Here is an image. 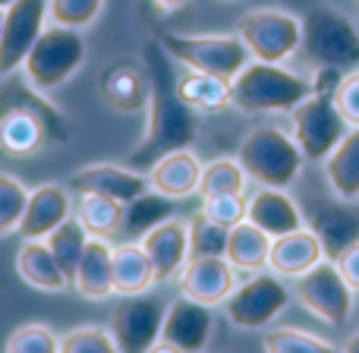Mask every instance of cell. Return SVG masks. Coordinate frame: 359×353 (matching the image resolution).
Here are the masks:
<instances>
[{
  "mask_svg": "<svg viewBox=\"0 0 359 353\" xmlns=\"http://www.w3.org/2000/svg\"><path fill=\"white\" fill-rule=\"evenodd\" d=\"M86 35L82 29H67V25L48 22L41 32V38L35 41L32 54L25 57L22 73L38 92H57L60 86H67L86 63Z\"/></svg>",
  "mask_w": 359,
  "mask_h": 353,
  "instance_id": "obj_5",
  "label": "cell"
},
{
  "mask_svg": "<svg viewBox=\"0 0 359 353\" xmlns=\"http://www.w3.org/2000/svg\"><path fill=\"white\" fill-rule=\"evenodd\" d=\"M145 353H183V350L174 347V344H168V341H158V344H151Z\"/></svg>",
  "mask_w": 359,
  "mask_h": 353,
  "instance_id": "obj_42",
  "label": "cell"
},
{
  "mask_svg": "<svg viewBox=\"0 0 359 353\" xmlns=\"http://www.w3.org/2000/svg\"><path fill=\"white\" fill-rule=\"evenodd\" d=\"M29 192L32 189H25L19 177L0 171V237H10L19 230L25 205H29Z\"/></svg>",
  "mask_w": 359,
  "mask_h": 353,
  "instance_id": "obj_33",
  "label": "cell"
},
{
  "mask_svg": "<svg viewBox=\"0 0 359 353\" xmlns=\"http://www.w3.org/2000/svg\"><path fill=\"white\" fill-rule=\"evenodd\" d=\"M359 199H318L306 221L322 240L325 259L337 262L350 246L359 243Z\"/></svg>",
  "mask_w": 359,
  "mask_h": 353,
  "instance_id": "obj_13",
  "label": "cell"
},
{
  "mask_svg": "<svg viewBox=\"0 0 359 353\" xmlns=\"http://www.w3.org/2000/svg\"><path fill=\"white\" fill-rule=\"evenodd\" d=\"M215 331V312L211 306H202L189 297H177L168 303V316H164L161 341L174 344L183 353H205Z\"/></svg>",
  "mask_w": 359,
  "mask_h": 353,
  "instance_id": "obj_17",
  "label": "cell"
},
{
  "mask_svg": "<svg viewBox=\"0 0 359 353\" xmlns=\"http://www.w3.org/2000/svg\"><path fill=\"white\" fill-rule=\"evenodd\" d=\"M158 6H161V10H168V13H174V10H183L186 4H189V0H155Z\"/></svg>",
  "mask_w": 359,
  "mask_h": 353,
  "instance_id": "obj_43",
  "label": "cell"
},
{
  "mask_svg": "<svg viewBox=\"0 0 359 353\" xmlns=\"http://www.w3.org/2000/svg\"><path fill=\"white\" fill-rule=\"evenodd\" d=\"M158 41L164 44L174 63L198 73H211L221 79H233L249 60V48L240 35H183V32H158Z\"/></svg>",
  "mask_w": 359,
  "mask_h": 353,
  "instance_id": "obj_6",
  "label": "cell"
},
{
  "mask_svg": "<svg viewBox=\"0 0 359 353\" xmlns=\"http://www.w3.org/2000/svg\"><path fill=\"white\" fill-rule=\"evenodd\" d=\"M233 79H221L211 73L186 69L177 76V92L196 114H221L233 107Z\"/></svg>",
  "mask_w": 359,
  "mask_h": 353,
  "instance_id": "obj_25",
  "label": "cell"
},
{
  "mask_svg": "<svg viewBox=\"0 0 359 353\" xmlns=\"http://www.w3.org/2000/svg\"><path fill=\"white\" fill-rule=\"evenodd\" d=\"M236 35L249 48L252 60L262 63H284L303 44V19H297L287 10L262 6L252 10L236 22Z\"/></svg>",
  "mask_w": 359,
  "mask_h": 353,
  "instance_id": "obj_8",
  "label": "cell"
},
{
  "mask_svg": "<svg viewBox=\"0 0 359 353\" xmlns=\"http://www.w3.org/2000/svg\"><path fill=\"white\" fill-rule=\"evenodd\" d=\"M202 215L230 230V227H236L240 221H246V196H211V199H202Z\"/></svg>",
  "mask_w": 359,
  "mask_h": 353,
  "instance_id": "obj_39",
  "label": "cell"
},
{
  "mask_svg": "<svg viewBox=\"0 0 359 353\" xmlns=\"http://www.w3.org/2000/svg\"><path fill=\"white\" fill-rule=\"evenodd\" d=\"M262 344H265V353H341L334 344L299 328H271L265 331Z\"/></svg>",
  "mask_w": 359,
  "mask_h": 353,
  "instance_id": "obj_35",
  "label": "cell"
},
{
  "mask_svg": "<svg viewBox=\"0 0 359 353\" xmlns=\"http://www.w3.org/2000/svg\"><path fill=\"white\" fill-rule=\"evenodd\" d=\"M233 107L243 114H290L316 88L312 79L287 69L284 63L249 60L233 76Z\"/></svg>",
  "mask_w": 359,
  "mask_h": 353,
  "instance_id": "obj_2",
  "label": "cell"
},
{
  "mask_svg": "<svg viewBox=\"0 0 359 353\" xmlns=\"http://www.w3.org/2000/svg\"><path fill=\"white\" fill-rule=\"evenodd\" d=\"M325 259V249H322V240L316 237L312 227H299L293 234H284V237H274L271 240V255H268V268L280 278H299L306 274L312 265Z\"/></svg>",
  "mask_w": 359,
  "mask_h": 353,
  "instance_id": "obj_22",
  "label": "cell"
},
{
  "mask_svg": "<svg viewBox=\"0 0 359 353\" xmlns=\"http://www.w3.org/2000/svg\"><path fill=\"white\" fill-rule=\"evenodd\" d=\"M69 189L76 196L82 192H95V196H107L114 202L126 205L133 199H139L142 192H149V174L145 171H136L130 164H86L79 168L73 177H69Z\"/></svg>",
  "mask_w": 359,
  "mask_h": 353,
  "instance_id": "obj_14",
  "label": "cell"
},
{
  "mask_svg": "<svg viewBox=\"0 0 359 353\" xmlns=\"http://www.w3.org/2000/svg\"><path fill=\"white\" fill-rule=\"evenodd\" d=\"M151 284H158V278L142 243L123 240L120 246H114V293L133 297V293L151 291Z\"/></svg>",
  "mask_w": 359,
  "mask_h": 353,
  "instance_id": "obj_26",
  "label": "cell"
},
{
  "mask_svg": "<svg viewBox=\"0 0 359 353\" xmlns=\"http://www.w3.org/2000/svg\"><path fill=\"white\" fill-rule=\"evenodd\" d=\"M236 161L243 164V171L252 183L287 189L303 174L306 158L299 152L293 133L280 130L274 124H262L243 136L240 149H236Z\"/></svg>",
  "mask_w": 359,
  "mask_h": 353,
  "instance_id": "obj_3",
  "label": "cell"
},
{
  "mask_svg": "<svg viewBox=\"0 0 359 353\" xmlns=\"http://www.w3.org/2000/svg\"><path fill=\"white\" fill-rule=\"evenodd\" d=\"M227 237L230 230L205 218L202 211L189 218V259H208V255L227 253Z\"/></svg>",
  "mask_w": 359,
  "mask_h": 353,
  "instance_id": "obj_34",
  "label": "cell"
},
{
  "mask_svg": "<svg viewBox=\"0 0 359 353\" xmlns=\"http://www.w3.org/2000/svg\"><path fill=\"white\" fill-rule=\"evenodd\" d=\"M4 353H60V338L41 322H25L6 338Z\"/></svg>",
  "mask_w": 359,
  "mask_h": 353,
  "instance_id": "obj_37",
  "label": "cell"
},
{
  "mask_svg": "<svg viewBox=\"0 0 359 353\" xmlns=\"http://www.w3.org/2000/svg\"><path fill=\"white\" fill-rule=\"evenodd\" d=\"M249 177L236 158H215L202 164V180H198V196H246Z\"/></svg>",
  "mask_w": 359,
  "mask_h": 353,
  "instance_id": "obj_31",
  "label": "cell"
},
{
  "mask_svg": "<svg viewBox=\"0 0 359 353\" xmlns=\"http://www.w3.org/2000/svg\"><path fill=\"white\" fill-rule=\"evenodd\" d=\"M0 32H4V6H0Z\"/></svg>",
  "mask_w": 359,
  "mask_h": 353,
  "instance_id": "obj_45",
  "label": "cell"
},
{
  "mask_svg": "<svg viewBox=\"0 0 359 353\" xmlns=\"http://www.w3.org/2000/svg\"><path fill=\"white\" fill-rule=\"evenodd\" d=\"M341 353H359V331H356L353 338H350L347 344H344V350H341Z\"/></svg>",
  "mask_w": 359,
  "mask_h": 353,
  "instance_id": "obj_44",
  "label": "cell"
},
{
  "mask_svg": "<svg viewBox=\"0 0 359 353\" xmlns=\"http://www.w3.org/2000/svg\"><path fill=\"white\" fill-rule=\"evenodd\" d=\"M353 287L344 281L337 262L322 259L306 274L293 278V297L306 306L316 319L328 325H347L353 316Z\"/></svg>",
  "mask_w": 359,
  "mask_h": 353,
  "instance_id": "obj_10",
  "label": "cell"
},
{
  "mask_svg": "<svg viewBox=\"0 0 359 353\" xmlns=\"http://www.w3.org/2000/svg\"><path fill=\"white\" fill-rule=\"evenodd\" d=\"M149 186L168 199H189L198 192V180H202V164L192 149H180L170 155L158 158L149 171Z\"/></svg>",
  "mask_w": 359,
  "mask_h": 353,
  "instance_id": "obj_21",
  "label": "cell"
},
{
  "mask_svg": "<svg viewBox=\"0 0 359 353\" xmlns=\"http://www.w3.org/2000/svg\"><path fill=\"white\" fill-rule=\"evenodd\" d=\"M299 51L316 69H334V73L347 76L359 69V29L341 10L316 6L303 19Z\"/></svg>",
  "mask_w": 359,
  "mask_h": 353,
  "instance_id": "obj_4",
  "label": "cell"
},
{
  "mask_svg": "<svg viewBox=\"0 0 359 353\" xmlns=\"http://www.w3.org/2000/svg\"><path fill=\"white\" fill-rule=\"evenodd\" d=\"M139 243L149 253L158 284H170V281L180 278V272L189 262V221L174 215L158 224L155 230H149Z\"/></svg>",
  "mask_w": 359,
  "mask_h": 353,
  "instance_id": "obj_16",
  "label": "cell"
},
{
  "mask_svg": "<svg viewBox=\"0 0 359 353\" xmlns=\"http://www.w3.org/2000/svg\"><path fill=\"white\" fill-rule=\"evenodd\" d=\"M16 274L29 287L44 291V293H60V291H67V287H73L67 272H63L60 262H57V255L50 253V246L44 240H25L22 246H19Z\"/></svg>",
  "mask_w": 359,
  "mask_h": 353,
  "instance_id": "obj_23",
  "label": "cell"
},
{
  "mask_svg": "<svg viewBox=\"0 0 359 353\" xmlns=\"http://www.w3.org/2000/svg\"><path fill=\"white\" fill-rule=\"evenodd\" d=\"M88 230L82 227L79 221H76V215L69 218V221H63L60 227L54 230V234L48 237V246H50V253L57 255V262H60V268L67 272V278H69V284H73V278H76V268H79V262H82V255H86V246H88Z\"/></svg>",
  "mask_w": 359,
  "mask_h": 353,
  "instance_id": "obj_32",
  "label": "cell"
},
{
  "mask_svg": "<svg viewBox=\"0 0 359 353\" xmlns=\"http://www.w3.org/2000/svg\"><path fill=\"white\" fill-rule=\"evenodd\" d=\"M164 316H168V300L145 291L120 300L107 328L123 353H145L151 344L161 341Z\"/></svg>",
  "mask_w": 359,
  "mask_h": 353,
  "instance_id": "obj_11",
  "label": "cell"
},
{
  "mask_svg": "<svg viewBox=\"0 0 359 353\" xmlns=\"http://www.w3.org/2000/svg\"><path fill=\"white\" fill-rule=\"evenodd\" d=\"M73 287L86 300H107L114 297V246L101 237H92L86 246L79 268H76Z\"/></svg>",
  "mask_w": 359,
  "mask_h": 353,
  "instance_id": "obj_24",
  "label": "cell"
},
{
  "mask_svg": "<svg viewBox=\"0 0 359 353\" xmlns=\"http://www.w3.org/2000/svg\"><path fill=\"white\" fill-rule=\"evenodd\" d=\"M48 25V0H13L4 6V32H0V76L19 73L25 57Z\"/></svg>",
  "mask_w": 359,
  "mask_h": 353,
  "instance_id": "obj_12",
  "label": "cell"
},
{
  "mask_svg": "<svg viewBox=\"0 0 359 353\" xmlns=\"http://www.w3.org/2000/svg\"><path fill=\"white\" fill-rule=\"evenodd\" d=\"M145 76H149V107H145V133L130 152V168L149 171L158 158L170 155L180 149H192L198 139V117L177 92V73H174V57L164 51L158 38L145 44L142 57Z\"/></svg>",
  "mask_w": 359,
  "mask_h": 353,
  "instance_id": "obj_1",
  "label": "cell"
},
{
  "mask_svg": "<svg viewBox=\"0 0 359 353\" xmlns=\"http://www.w3.org/2000/svg\"><path fill=\"white\" fill-rule=\"evenodd\" d=\"M227 262L236 272H262L268 268V255H271V237L262 227H255L252 221H240L236 227H230L227 237Z\"/></svg>",
  "mask_w": 359,
  "mask_h": 353,
  "instance_id": "obj_28",
  "label": "cell"
},
{
  "mask_svg": "<svg viewBox=\"0 0 359 353\" xmlns=\"http://www.w3.org/2000/svg\"><path fill=\"white\" fill-rule=\"evenodd\" d=\"M334 105L347 126H359V69L347 73L334 88Z\"/></svg>",
  "mask_w": 359,
  "mask_h": 353,
  "instance_id": "obj_40",
  "label": "cell"
},
{
  "mask_svg": "<svg viewBox=\"0 0 359 353\" xmlns=\"http://www.w3.org/2000/svg\"><path fill=\"white\" fill-rule=\"evenodd\" d=\"M104 10V0H48V22L67 29H88Z\"/></svg>",
  "mask_w": 359,
  "mask_h": 353,
  "instance_id": "obj_38",
  "label": "cell"
},
{
  "mask_svg": "<svg viewBox=\"0 0 359 353\" xmlns=\"http://www.w3.org/2000/svg\"><path fill=\"white\" fill-rule=\"evenodd\" d=\"M60 353H123L104 325H79L60 338Z\"/></svg>",
  "mask_w": 359,
  "mask_h": 353,
  "instance_id": "obj_36",
  "label": "cell"
},
{
  "mask_svg": "<svg viewBox=\"0 0 359 353\" xmlns=\"http://www.w3.org/2000/svg\"><path fill=\"white\" fill-rule=\"evenodd\" d=\"M174 218V199L161 196V192L149 189L139 199L123 205V224H120V237L130 243H139L149 230H155L161 221Z\"/></svg>",
  "mask_w": 359,
  "mask_h": 353,
  "instance_id": "obj_29",
  "label": "cell"
},
{
  "mask_svg": "<svg viewBox=\"0 0 359 353\" xmlns=\"http://www.w3.org/2000/svg\"><path fill=\"white\" fill-rule=\"evenodd\" d=\"M325 177L337 199H359V126H350L347 136L325 158Z\"/></svg>",
  "mask_w": 359,
  "mask_h": 353,
  "instance_id": "obj_27",
  "label": "cell"
},
{
  "mask_svg": "<svg viewBox=\"0 0 359 353\" xmlns=\"http://www.w3.org/2000/svg\"><path fill=\"white\" fill-rule=\"evenodd\" d=\"M347 120L341 117L331 92H312L290 111V133L306 161H325L334 145L347 136Z\"/></svg>",
  "mask_w": 359,
  "mask_h": 353,
  "instance_id": "obj_9",
  "label": "cell"
},
{
  "mask_svg": "<svg viewBox=\"0 0 359 353\" xmlns=\"http://www.w3.org/2000/svg\"><path fill=\"white\" fill-rule=\"evenodd\" d=\"M73 196L63 183H41L29 192V205H25L22 224L16 234L22 240H48L63 221L73 218Z\"/></svg>",
  "mask_w": 359,
  "mask_h": 353,
  "instance_id": "obj_18",
  "label": "cell"
},
{
  "mask_svg": "<svg viewBox=\"0 0 359 353\" xmlns=\"http://www.w3.org/2000/svg\"><path fill=\"white\" fill-rule=\"evenodd\" d=\"M101 95L117 114H142L149 107V76L136 60H117L101 73Z\"/></svg>",
  "mask_w": 359,
  "mask_h": 353,
  "instance_id": "obj_20",
  "label": "cell"
},
{
  "mask_svg": "<svg viewBox=\"0 0 359 353\" xmlns=\"http://www.w3.org/2000/svg\"><path fill=\"white\" fill-rule=\"evenodd\" d=\"M76 221L88 230V237H117L120 234V224H123V205L114 202L107 196H95V192H82L76 199V208H73Z\"/></svg>",
  "mask_w": 359,
  "mask_h": 353,
  "instance_id": "obj_30",
  "label": "cell"
},
{
  "mask_svg": "<svg viewBox=\"0 0 359 353\" xmlns=\"http://www.w3.org/2000/svg\"><path fill=\"white\" fill-rule=\"evenodd\" d=\"M180 297H189L202 306H224V300L236 287V268L227 255H208V259H189L177 278Z\"/></svg>",
  "mask_w": 359,
  "mask_h": 353,
  "instance_id": "obj_15",
  "label": "cell"
},
{
  "mask_svg": "<svg viewBox=\"0 0 359 353\" xmlns=\"http://www.w3.org/2000/svg\"><path fill=\"white\" fill-rule=\"evenodd\" d=\"M246 221L262 227L271 240L306 227V215L297 205V199H290L287 189H278V186H259L246 199Z\"/></svg>",
  "mask_w": 359,
  "mask_h": 353,
  "instance_id": "obj_19",
  "label": "cell"
},
{
  "mask_svg": "<svg viewBox=\"0 0 359 353\" xmlns=\"http://www.w3.org/2000/svg\"><path fill=\"white\" fill-rule=\"evenodd\" d=\"M293 291L280 281L274 272H255L249 281L233 287L227 300H224V316L233 328L240 331H262L287 309Z\"/></svg>",
  "mask_w": 359,
  "mask_h": 353,
  "instance_id": "obj_7",
  "label": "cell"
},
{
  "mask_svg": "<svg viewBox=\"0 0 359 353\" xmlns=\"http://www.w3.org/2000/svg\"><path fill=\"white\" fill-rule=\"evenodd\" d=\"M337 268H341L344 281H347L353 291H359V243H356V246H350L347 253L337 259Z\"/></svg>",
  "mask_w": 359,
  "mask_h": 353,
  "instance_id": "obj_41",
  "label": "cell"
},
{
  "mask_svg": "<svg viewBox=\"0 0 359 353\" xmlns=\"http://www.w3.org/2000/svg\"><path fill=\"white\" fill-rule=\"evenodd\" d=\"M13 4V0H0V6H10Z\"/></svg>",
  "mask_w": 359,
  "mask_h": 353,
  "instance_id": "obj_46",
  "label": "cell"
}]
</instances>
